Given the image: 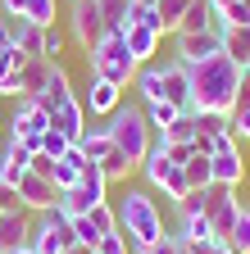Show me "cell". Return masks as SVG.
Returning a JSON list of instances; mask_svg holds the SVG:
<instances>
[{
  "instance_id": "obj_7",
  "label": "cell",
  "mask_w": 250,
  "mask_h": 254,
  "mask_svg": "<svg viewBox=\"0 0 250 254\" xmlns=\"http://www.w3.org/2000/svg\"><path fill=\"white\" fill-rule=\"evenodd\" d=\"M46 132H50V109L41 100H32V95H18L14 114L5 118V136L27 141V136H46Z\"/></svg>"
},
{
  "instance_id": "obj_26",
  "label": "cell",
  "mask_w": 250,
  "mask_h": 254,
  "mask_svg": "<svg viewBox=\"0 0 250 254\" xmlns=\"http://www.w3.org/2000/svg\"><path fill=\"white\" fill-rule=\"evenodd\" d=\"M223 245L237 254H250V200H237V222H232V236Z\"/></svg>"
},
{
  "instance_id": "obj_38",
  "label": "cell",
  "mask_w": 250,
  "mask_h": 254,
  "mask_svg": "<svg viewBox=\"0 0 250 254\" xmlns=\"http://www.w3.org/2000/svg\"><path fill=\"white\" fill-rule=\"evenodd\" d=\"M218 27H250V0H232L228 9H218Z\"/></svg>"
},
{
  "instance_id": "obj_37",
  "label": "cell",
  "mask_w": 250,
  "mask_h": 254,
  "mask_svg": "<svg viewBox=\"0 0 250 254\" xmlns=\"http://www.w3.org/2000/svg\"><path fill=\"white\" fill-rule=\"evenodd\" d=\"M78 177H82V168H78V164H69V159H55V168H50L55 190H73V186H78Z\"/></svg>"
},
{
  "instance_id": "obj_46",
  "label": "cell",
  "mask_w": 250,
  "mask_h": 254,
  "mask_svg": "<svg viewBox=\"0 0 250 254\" xmlns=\"http://www.w3.org/2000/svg\"><path fill=\"white\" fill-rule=\"evenodd\" d=\"M18 64H23V55H18L14 46H0V77H5V73H14Z\"/></svg>"
},
{
  "instance_id": "obj_36",
  "label": "cell",
  "mask_w": 250,
  "mask_h": 254,
  "mask_svg": "<svg viewBox=\"0 0 250 254\" xmlns=\"http://www.w3.org/2000/svg\"><path fill=\"white\" fill-rule=\"evenodd\" d=\"M23 18L37 27H55V0H23Z\"/></svg>"
},
{
  "instance_id": "obj_35",
  "label": "cell",
  "mask_w": 250,
  "mask_h": 254,
  "mask_svg": "<svg viewBox=\"0 0 250 254\" xmlns=\"http://www.w3.org/2000/svg\"><path fill=\"white\" fill-rule=\"evenodd\" d=\"M177 236L182 241H214V227H209L205 213H196V218H182L177 222Z\"/></svg>"
},
{
  "instance_id": "obj_25",
  "label": "cell",
  "mask_w": 250,
  "mask_h": 254,
  "mask_svg": "<svg viewBox=\"0 0 250 254\" xmlns=\"http://www.w3.org/2000/svg\"><path fill=\"white\" fill-rule=\"evenodd\" d=\"M218 37H223V55L232 64H250V27H218Z\"/></svg>"
},
{
  "instance_id": "obj_18",
  "label": "cell",
  "mask_w": 250,
  "mask_h": 254,
  "mask_svg": "<svg viewBox=\"0 0 250 254\" xmlns=\"http://www.w3.org/2000/svg\"><path fill=\"white\" fill-rule=\"evenodd\" d=\"M73 77H69V68H64V59H55L50 64V82H46V91L37 95V100L46 105V109H55V105H64V100H73Z\"/></svg>"
},
{
  "instance_id": "obj_1",
  "label": "cell",
  "mask_w": 250,
  "mask_h": 254,
  "mask_svg": "<svg viewBox=\"0 0 250 254\" xmlns=\"http://www.w3.org/2000/svg\"><path fill=\"white\" fill-rule=\"evenodd\" d=\"M246 86L241 64H232L223 50L209 55L205 64L191 68V95H196V109H214V114H232L237 105V91Z\"/></svg>"
},
{
  "instance_id": "obj_8",
  "label": "cell",
  "mask_w": 250,
  "mask_h": 254,
  "mask_svg": "<svg viewBox=\"0 0 250 254\" xmlns=\"http://www.w3.org/2000/svg\"><path fill=\"white\" fill-rule=\"evenodd\" d=\"M27 245H32L37 254H64V250L73 245L69 218H59L55 209H50V213H37V218H32V236H27Z\"/></svg>"
},
{
  "instance_id": "obj_49",
  "label": "cell",
  "mask_w": 250,
  "mask_h": 254,
  "mask_svg": "<svg viewBox=\"0 0 250 254\" xmlns=\"http://www.w3.org/2000/svg\"><path fill=\"white\" fill-rule=\"evenodd\" d=\"M50 168H55V159L37 150V154H32V173H37V177H50Z\"/></svg>"
},
{
  "instance_id": "obj_2",
  "label": "cell",
  "mask_w": 250,
  "mask_h": 254,
  "mask_svg": "<svg viewBox=\"0 0 250 254\" xmlns=\"http://www.w3.org/2000/svg\"><path fill=\"white\" fill-rule=\"evenodd\" d=\"M114 209H118V227L128 232V241H132V254L164 236V213H160V204H155V195H150L146 186L123 190V200Z\"/></svg>"
},
{
  "instance_id": "obj_14",
  "label": "cell",
  "mask_w": 250,
  "mask_h": 254,
  "mask_svg": "<svg viewBox=\"0 0 250 254\" xmlns=\"http://www.w3.org/2000/svg\"><path fill=\"white\" fill-rule=\"evenodd\" d=\"M32 154H37V150H27L18 136H5V145H0V182L14 186L27 168H32Z\"/></svg>"
},
{
  "instance_id": "obj_10",
  "label": "cell",
  "mask_w": 250,
  "mask_h": 254,
  "mask_svg": "<svg viewBox=\"0 0 250 254\" xmlns=\"http://www.w3.org/2000/svg\"><path fill=\"white\" fill-rule=\"evenodd\" d=\"M14 190H18V209H27V213H50L55 209V200H59V190H55V182L50 177H37L32 168H27L18 182H14Z\"/></svg>"
},
{
  "instance_id": "obj_27",
  "label": "cell",
  "mask_w": 250,
  "mask_h": 254,
  "mask_svg": "<svg viewBox=\"0 0 250 254\" xmlns=\"http://www.w3.org/2000/svg\"><path fill=\"white\" fill-rule=\"evenodd\" d=\"M196 132L205 136H232V114H214V109H191Z\"/></svg>"
},
{
  "instance_id": "obj_53",
  "label": "cell",
  "mask_w": 250,
  "mask_h": 254,
  "mask_svg": "<svg viewBox=\"0 0 250 254\" xmlns=\"http://www.w3.org/2000/svg\"><path fill=\"white\" fill-rule=\"evenodd\" d=\"M228 5H232V0H209V9H214V14H218V9H228Z\"/></svg>"
},
{
  "instance_id": "obj_41",
  "label": "cell",
  "mask_w": 250,
  "mask_h": 254,
  "mask_svg": "<svg viewBox=\"0 0 250 254\" xmlns=\"http://www.w3.org/2000/svg\"><path fill=\"white\" fill-rule=\"evenodd\" d=\"M69 145H73V141H69L64 132H55V127L41 136V154H50V159H64V154H69Z\"/></svg>"
},
{
  "instance_id": "obj_16",
  "label": "cell",
  "mask_w": 250,
  "mask_h": 254,
  "mask_svg": "<svg viewBox=\"0 0 250 254\" xmlns=\"http://www.w3.org/2000/svg\"><path fill=\"white\" fill-rule=\"evenodd\" d=\"M50 127H55V132H64L69 141H78V136L86 132V105H82V95L55 105V109H50Z\"/></svg>"
},
{
  "instance_id": "obj_3",
  "label": "cell",
  "mask_w": 250,
  "mask_h": 254,
  "mask_svg": "<svg viewBox=\"0 0 250 254\" xmlns=\"http://www.w3.org/2000/svg\"><path fill=\"white\" fill-rule=\"evenodd\" d=\"M105 127H109V136H114V150H123V154H128V164L141 173L146 154H150V145H155V127L146 123V109H141V105H118V109L105 118Z\"/></svg>"
},
{
  "instance_id": "obj_4",
  "label": "cell",
  "mask_w": 250,
  "mask_h": 254,
  "mask_svg": "<svg viewBox=\"0 0 250 254\" xmlns=\"http://www.w3.org/2000/svg\"><path fill=\"white\" fill-rule=\"evenodd\" d=\"M137 68H141V64L128 55L123 32H105V37L86 50V73H91V77H105V82H114V86H123V91L132 86Z\"/></svg>"
},
{
  "instance_id": "obj_21",
  "label": "cell",
  "mask_w": 250,
  "mask_h": 254,
  "mask_svg": "<svg viewBox=\"0 0 250 254\" xmlns=\"http://www.w3.org/2000/svg\"><path fill=\"white\" fill-rule=\"evenodd\" d=\"M46 82H50V59H23L18 64V86H23V95H37L46 91Z\"/></svg>"
},
{
  "instance_id": "obj_6",
  "label": "cell",
  "mask_w": 250,
  "mask_h": 254,
  "mask_svg": "<svg viewBox=\"0 0 250 254\" xmlns=\"http://www.w3.org/2000/svg\"><path fill=\"white\" fill-rule=\"evenodd\" d=\"M105 37V18H100V0H69V41L86 55Z\"/></svg>"
},
{
  "instance_id": "obj_33",
  "label": "cell",
  "mask_w": 250,
  "mask_h": 254,
  "mask_svg": "<svg viewBox=\"0 0 250 254\" xmlns=\"http://www.w3.org/2000/svg\"><path fill=\"white\" fill-rule=\"evenodd\" d=\"M86 218H91V227H96V236H109V232H118V209L105 200V204H91L86 209Z\"/></svg>"
},
{
  "instance_id": "obj_39",
  "label": "cell",
  "mask_w": 250,
  "mask_h": 254,
  "mask_svg": "<svg viewBox=\"0 0 250 254\" xmlns=\"http://www.w3.org/2000/svg\"><path fill=\"white\" fill-rule=\"evenodd\" d=\"M96 254H132V241H128V232H109V236H100L96 241Z\"/></svg>"
},
{
  "instance_id": "obj_59",
  "label": "cell",
  "mask_w": 250,
  "mask_h": 254,
  "mask_svg": "<svg viewBox=\"0 0 250 254\" xmlns=\"http://www.w3.org/2000/svg\"><path fill=\"white\" fill-rule=\"evenodd\" d=\"M0 213H5V204H0Z\"/></svg>"
},
{
  "instance_id": "obj_9",
  "label": "cell",
  "mask_w": 250,
  "mask_h": 254,
  "mask_svg": "<svg viewBox=\"0 0 250 254\" xmlns=\"http://www.w3.org/2000/svg\"><path fill=\"white\" fill-rule=\"evenodd\" d=\"M223 50V37H218V27L209 32H177L173 37V59L186 64V68H196V64H205L209 55Z\"/></svg>"
},
{
  "instance_id": "obj_54",
  "label": "cell",
  "mask_w": 250,
  "mask_h": 254,
  "mask_svg": "<svg viewBox=\"0 0 250 254\" xmlns=\"http://www.w3.org/2000/svg\"><path fill=\"white\" fill-rule=\"evenodd\" d=\"M5 254H37L32 245H18V250H5Z\"/></svg>"
},
{
  "instance_id": "obj_51",
  "label": "cell",
  "mask_w": 250,
  "mask_h": 254,
  "mask_svg": "<svg viewBox=\"0 0 250 254\" xmlns=\"http://www.w3.org/2000/svg\"><path fill=\"white\" fill-rule=\"evenodd\" d=\"M0 46H14V23L0 14Z\"/></svg>"
},
{
  "instance_id": "obj_56",
  "label": "cell",
  "mask_w": 250,
  "mask_h": 254,
  "mask_svg": "<svg viewBox=\"0 0 250 254\" xmlns=\"http://www.w3.org/2000/svg\"><path fill=\"white\" fill-rule=\"evenodd\" d=\"M0 141H5V114H0Z\"/></svg>"
},
{
  "instance_id": "obj_17",
  "label": "cell",
  "mask_w": 250,
  "mask_h": 254,
  "mask_svg": "<svg viewBox=\"0 0 250 254\" xmlns=\"http://www.w3.org/2000/svg\"><path fill=\"white\" fill-rule=\"evenodd\" d=\"M27 236H32V213L27 209H5L0 213V254L27 245Z\"/></svg>"
},
{
  "instance_id": "obj_30",
  "label": "cell",
  "mask_w": 250,
  "mask_h": 254,
  "mask_svg": "<svg viewBox=\"0 0 250 254\" xmlns=\"http://www.w3.org/2000/svg\"><path fill=\"white\" fill-rule=\"evenodd\" d=\"M100 173H105V182L114 186V182H128V177H132L137 168L128 164V154H123V150H109V154L100 159Z\"/></svg>"
},
{
  "instance_id": "obj_20",
  "label": "cell",
  "mask_w": 250,
  "mask_h": 254,
  "mask_svg": "<svg viewBox=\"0 0 250 254\" xmlns=\"http://www.w3.org/2000/svg\"><path fill=\"white\" fill-rule=\"evenodd\" d=\"M132 91L141 95V105L164 100V68H160V64H141L137 77H132Z\"/></svg>"
},
{
  "instance_id": "obj_24",
  "label": "cell",
  "mask_w": 250,
  "mask_h": 254,
  "mask_svg": "<svg viewBox=\"0 0 250 254\" xmlns=\"http://www.w3.org/2000/svg\"><path fill=\"white\" fill-rule=\"evenodd\" d=\"M73 145H78V150L91 159V164H100V159L114 150V136H109V127H86V132H82Z\"/></svg>"
},
{
  "instance_id": "obj_19",
  "label": "cell",
  "mask_w": 250,
  "mask_h": 254,
  "mask_svg": "<svg viewBox=\"0 0 250 254\" xmlns=\"http://www.w3.org/2000/svg\"><path fill=\"white\" fill-rule=\"evenodd\" d=\"M14 50H18L23 59H46V27L18 18V23H14Z\"/></svg>"
},
{
  "instance_id": "obj_45",
  "label": "cell",
  "mask_w": 250,
  "mask_h": 254,
  "mask_svg": "<svg viewBox=\"0 0 250 254\" xmlns=\"http://www.w3.org/2000/svg\"><path fill=\"white\" fill-rule=\"evenodd\" d=\"M232 136L250 141V109H232Z\"/></svg>"
},
{
  "instance_id": "obj_42",
  "label": "cell",
  "mask_w": 250,
  "mask_h": 254,
  "mask_svg": "<svg viewBox=\"0 0 250 254\" xmlns=\"http://www.w3.org/2000/svg\"><path fill=\"white\" fill-rule=\"evenodd\" d=\"M64 46H69V37L59 27H46V59L55 64V59H64Z\"/></svg>"
},
{
  "instance_id": "obj_23",
  "label": "cell",
  "mask_w": 250,
  "mask_h": 254,
  "mask_svg": "<svg viewBox=\"0 0 250 254\" xmlns=\"http://www.w3.org/2000/svg\"><path fill=\"white\" fill-rule=\"evenodd\" d=\"M209 27H218V14L209 9V0H191L186 14L177 18V32H209ZM177 32H173V37H177Z\"/></svg>"
},
{
  "instance_id": "obj_43",
  "label": "cell",
  "mask_w": 250,
  "mask_h": 254,
  "mask_svg": "<svg viewBox=\"0 0 250 254\" xmlns=\"http://www.w3.org/2000/svg\"><path fill=\"white\" fill-rule=\"evenodd\" d=\"M177 213H182V218H196V213H205V190H186V195L177 200Z\"/></svg>"
},
{
  "instance_id": "obj_32",
  "label": "cell",
  "mask_w": 250,
  "mask_h": 254,
  "mask_svg": "<svg viewBox=\"0 0 250 254\" xmlns=\"http://www.w3.org/2000/svg\"><path fill=\"white\" fill-rule=\"evenodd\" d=\"M155 136L168 141V145H177V141H196V118H191V114H177V118L164 127V132H155Z\"/></svg>"
},
{
  "instance_id": "obj_13",
  "label": "cell",
  "mask_w": 250,
  "mask_h": 254,
  "mask_svg": "<svg viewBox=\"0 0 250 254\" xmlns=\"http://www.w3.org/2000/svg\"><path fill=\"white\" fill-rule=\"evenodd\" d=\"M209 173H214V186H228V190H237V186L246 182V154H241V145L232 141L228 150L209 154Z\"/></svg>"
},
{
  "instance_id": "obj_40",
  "label": "cell",
  "mask_w": 250,
  "mask_h": 254,
  "mask_svg": "<svg viewBox=\"0 0 250 254\" xmlns=\"http://www.w3.org/2000/svg\"><path fill=\"white\" fill-rule=\"evenodd\" d=\"M69 232H73V241H78V245H91V250H96V241H100V236H96V227H91V218H86V213L69 218Z\"/></svg>"
},
{
  "instance_id": "obj_58",
  "label": "cell",
  "mask_w": 250,
  "mask_h": 254,
  "mask_svg": "<svg viewBox=\"0 0 250 254\" xmlns=\"http://www.w3.org/2000/svg\"><path fill=\"white\" fill-rule=\"evenodd\" d=\"M241 73H246V82H250V64H246V68H241Z\"/></svg>"
},
{
  "instance_id": "obj_44",
  "label": "cell",
  "mask_w": 250,
  "mask_h": 254,
  "mask_svg": "<svg viewBox=\"0 0 250 254\" xmlns=\"http://www.w3.org/2000/svg\"><path fill=\"white\" fill-rule=\"evenodd\" d=\"M137 254H182V241H177L173 232H164L155 245H146V250H137Z\"/></svg>"
},
{
  "instance_id": "obj_29",
  "label": "cell",
  "mask_w": 250,
  "mask_h": 254,
  "mask_svg": "<svg viewBox=\"0 0 250 254\" xmlns=\"http://www.w3.org/2000/svg\"><path fill=\"white\" fill-rule=\"evenodd\" d=\"M182 173H186V186L191 190H205V186H214V173H209V154H191L182 164Z\"/></svg>"
},
{
  "instance_id": "obj_22",
  "label": "cell",
  "mask_w": 250,
  "mask_h": 254,
  "mask_svg": "<svg viewBox=\"0 0 250 254\" xmlns=\"http://www.w3.org/2000/svg\"><path fill=\"white\" fill-rule=\"evenodd\" d=\"M78 195H82L86 204H105V200H109V182H105L100 164H86V168H82V177H78Z\"/></svg>"
},
{
  "instance_id": "obj_47",
  "label": "cell",
  "mask_w": 250,
  "mask_h": 254,
  "mask_svg": "<svg viewBox=\"0 0 250 254\" xmlns=\"http://www.w3.org/2000/svg\"><path fill=\"white\" fill-rule=\"evenodd\" d=\"M164 150H168V159H173V164H186V159L196 154V145H191V141H177V145H168V141H164Z\"/></svg>"
},
{
  "instance_id": "obj_5",
  "label": "cell",
  "mask_w": 250,
  "mask_h": 254,
  "mask_svg": "<svg viewBox=\"0 0 250 254\" xmlns=\"http://www.w3.org/2000/svg\"><path fill=\"white\" fill-rule=\"evenodd\" d=\"M141 177H146V190H160L164 200H182L186 190V173H182V164H173L168 159V150H164V141L155 136V145H150V154H146V164H141Z\"/></svg>"
},
{
  "instance_id": "obj_48",
  "label": "cell",
  "mask_w": 250,
  "mask_h": 254,
  "mask_svg": "<svg viewBox=\"0 0 250 254\" xmlns=\"http://www.w3.org/2000/svg\"><path fill=\"white\" fill-rule=\"evenodd\" d=\"M0 95H9V100H18V95H23V86H18V68L0 77Z\"/></svg>"
},
{
  "instance_id": "obj_55",
  "label": "cell",
  "mask_w": 250,
  "mask_h": 254,
  "mask_svg": "<svg viewBox=\"0 0 250 254\" xmlns=\"http://www.w3.org/2000/svg\"><path fill=\"white\" fill-rule=\"evenodd\" d=\"M214 254H237V250H228V245H218V250H214Z\"/></svg>"
},
{
  "instance_id": "obj_52",
  "label": "cell",
  "mask_w": 250,
  "mask_h": 254,
  "mask_svg": "<svg viewBox=\"0 0 250 254\" xmlns=\"http://www.w3.org/2000/svg\"><path fill=\"white\" fill-rule=\"evenodd\" d=\"M64 254H96V250H91V245H78V241H73V245H69Z\"/></svg>"
},
{
  "instance_id": "obj_28",
  "label": "cell",
  "mask_w": 250,
  "mask_h": 254,
  "mask_svg": "<svg viewBox=\"0 0 250 254\" xmlns=\"http://www.w3.org/2000/svg\"><path fill=\"white\" fill-rule=\"evenodd\" d=\"M100 18H105V32H123L132 18V0H100Z\"/></svg>"
},
{
  "instance_id": "obj_11",
  "label": "cell",
  "mask_w": 250,
  "mask_h": 254,
  "mask_svg": "<svg viewBox=\"0 0 250 254\" xmlns=\"http://www.w3.org/2000/svg\"><path fill=\"white\" fill-rule=\"evenodd\" d=\"M160 68H164V100L177 105L182 114H191V109H196V95H191V68H186V64H177V59L160 64Z\"/></svg>"
},
{
  "instance_id": "obj_57",
  "label": "cell",
  "mask_w": 250,
  "mask_h": 254,
  "mask_svg": "<svg viewBox=\"0 0 250 254\" xmlns=\"http://www.w3.org/2000/svg\"><path fill=\"white\" fill-rule=\"evenodd\" d=\"M132 5H155V0H132Z\"/></svg>"
},
{
  "instance_id": "obj_50",
  "label": "cell",
  "mask_w": 250,
  "mask_h": 254,
  "mask_svg": "<svg viewBox=\"0 0 250 254\" xmlns=\"http://www.w3.org/2000/svg\"><path fill=\"white\" fill-rule=\"evenodd\" d=\"M0 14H5L9 23H18L23 18V0H0Z\"/></svg>"
},
{
  "instance_id": "obj_12",
  "label": "cell",
  "mask_w": 250,
  "mask_h": 254,
  "mask_svg": "<svg viewBox=\"0 0 250 254\" xmlns=\"http://www.w3.org/2000/svg\"><path fill=\"white\" fill-rule=\"evenodd\" d=\"M123 100H128V91H123V86H114V82H105V77H86V95H82V105H86L91 118H109Z\"/></svg>"
},
{
  "instance_id": "obj_31",
  "label": "cell",
  "mask_w": 250,
  "mask_h": 254,
  "mask_svg": "<svg viewBox=\"0 0 250 254\" xmlns=\"http://www.w3.org/2000/svg\"><path fill=\"white\" fill-rule=\"evenodd\" d=\"M186 5H191V0H155V14H160L164 37H173V32H177V18L186 14Z\"/></svg>"
},
{
  "instance_id": "obj_15",
  "label": "cell",
  "mask_w": 250,
  "mask_h": 254,
  "mask_svg": "<svg viewBox=\"0 0 250 254\" xmlns=\"http://www.w3.org/2000/svg\"><path fill=\"white\" fill-rule=\"evenodd\" d=\"M123 41H128V55L137 64H155V55H160V46H164V32L141 27V23H128V27H123Z\"/></svg>"
},
{
  "instance_id": "obj_34",
  "label": "cell",
  "mask_w": 250,
  "mask_h": 254,
  "mask_svg": "<svg viewBox=\"0 0 250 254\" xmlns=\"http://www.w3.org/2000/svg\"><path fill=\"white\" fill-rule=\"evenodd\" d=\"M141 109H146V123L155 127V132H164V127L182 114V109H177V105H168V100H150V105H141Z\"/></svg>"
}]
</instances>
